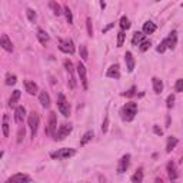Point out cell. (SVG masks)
<instances>
[{"mask_svg": "<svg viewBox=\"0 0 183 183\" xmlns=\"http://www.w3.org/2000/svg\"><path fill=\"white\" fill-rule=\"evenodd\" d=\"M24 87H26V92H27L29 94H36L39 92L37 85H36L34 82H32V80H26V82H24Z\"/></svg>", "mask_w": 183, "mask_h": 183, "instance_id": "17", "label": "cell"}, {"mask_svg": "<svg viewBox=\"0 0 183 183\" xmlns=\"http://www.w3.org/2000/svg\"><path fill=\"white\" fill-rule=\"evenodd\" d=\"M174 89H176V92H178V93L183 92V79H178V80H176V85H174Z\"/></svg>", "mask_w": 183, "mask_h": 183, "instance_id": "40", "label": "cell"}, {"mask_svg": "<svg viewBox=\"0 0 183 183\" xmlns=\"http://www.w3.org/2000/svg\"><path fill=\"white\" fill-rule=\"evenodd\" d=\"M107 127H109V116H104L103 125H102V130H103V133L107 132Z\"/></svg>", "mask_w": 183, "mask_h": 183, "instance_id": "43", "label": "cell"}, {"mask_svg": "<svg viewBox=\"0 0 183 183\" xmlns=\"http://www.w3.org/2000/svg\"><path fill=\"white\" fill-rule=\"evenodd\" d=\"M135 94H136V87L133 86V87H130V89L127 90V92H125L122 96H125V97H133Z\"/></svg>", "mask_w": 183, "mask_h": 183, "instance_id": "38", "label": "cell"}, {"mask_svg": "<svg viewBox=\"0 0 183 183\" xmlns=\"http://www.w3.org/2000/svg\"><path fill=\"white\" fill-rule=\"evenodd\" d=\"M0 46L5 49L6 52H13V43L9 39L7 34H2L0 36Z\"/></svg>", "mask_w": 183, "mask_h": 183, "instance_id": "12", "label": "cell"}, {"mask_svg": "<svg viewBox=\"0 0 183 183\" xmlns=\"http://www.w3.org/2000/svg\"><path fill=\"white\" fill-rule=\"evenodd\" d=\"M20 99V90H14L12 96L9 99V106L10 107H17V102H19Z\"/></svg>", "mask_w": 183, "mask_h": 183, "instance_id": "21", "label": "cell"}, {"mask_svg": "<svg viewBox=\"0 0 183 183\" xmlns=\"http://www.w3.org/2000/svg\"><path fill=\"white\" fill-rule=\"evenodd\" d=\"M24 116H26V109H24V106H17L16 110H14V120H16V123H23Z\"/></svg>", "mask_w": 183, "mask_h": 183, "instance_id": "15", "label": "cell"}, {"mask_svg": "<svg viewBox=\"0 0 183 183\" xmlns=\"http://www.w3.org/2000/svg\"><path fill=\"white\" fill-rule=\"evenodd\" d=\"M153 132H155L157 136H162V135H163V130H162V129H160L157 125H155V126H153Z\"/></svg>", "mask_w": 183, "mask_h": 183, "instance_id": "44", "label": "cell"}, {"mask_svg": "<svg viewBox=\"0 0 183 183\" xmlns=\"http://www.w3.org/2000/svg\"><path fill=\"white\" fill-rule=\"evenodd\" d=\"M3 155H5V152L2 150V152H0V159H2V157H3Z\"/></svg>", "mask_w": 183, "mask_h": 183, "instance_id": "48", "label": "cell"}, {"mask_svg": "<svg viewBox=\"0 0 183 183\" xmlns=\"http://www.w3.org/2000/svg\"><path fill=\"white\" fill-rule=\"evenodd\" d=\"M76 155V149H70V147H63V149H59V150L53 152V153H50V157L52 159H69V157H72V156Z\"/></svg>", "mask_w": 183, "mask_h": 183, "instance_id": "2", "label": "cell"}, {"mask_svg": "<svg viewBox=\"0 0 183 183\" xmlns=\"http://www.w3.org/2000/svg\"><path fill=\"white\" fill-rule=\"evenodd\" d=\"M129 166H130V155H125L122 159L119 160V164H118V173L122 174L125 173L127 169H129Z\"/></svg>", "mask_w": 183, "mask_h": 183, "instance_id": "10", "label": "cell"}, {"mask_svg": "<svg viewBox=\"0 0 183 183\" xmlns=\"http://www.w3.org/2000/svg\"><path fill=\"white\" fill-rule=\"evenodd\" d=\"M24 139V129H19L17 132V143H22Z\"/></svg>", "mask_w": 183, "mask_h": 183, "instance_id": "42", "label": "cell"}, {"mask_svg": "<svg viewBox=\"0 0 183 183\" xmlns=\"http://www.w3.org/2000/svg\"><path fill=\"white\" fill-rule=\"evenodd\" d=\"M113 26H114V23H110V24H107V26H106V27L103 29V33H106V32H107V30H110V29H112Z\"/></svg>", "mask_w": 183, "mask_h": 183, "instance_id": "45", "label": "cell"}, {"mask_svg": "<svg viewBox=\"0 0 183 183\" xmlns=\"http://www.w3.org/2000/svg\"><path fill=\"white\" fill-rule=\"evenodd\" d=\"M143 182V169L139 167L136 170V173L132 176V183H142Z\"/></svg>", "mask_w": 183, "mask_h": 183, "instance_id": "25", "label": "cell"}, {"mask_svg": "<svg viewBox=\"0 0 183 183\" xmlns=\"http://www.w3.org/2000/svg\"><path fill=\"white\" fill-rule=\"evenodd\" d=\"M26 14H27V19L32 22V23H34L36 22V19H37V14H36V12L33 9H27L26 10Z\"/></svg>", "mask_w": 183, "mask_h": 183, "instance_id": "32", "label": "cell"}, {"mask_svg": "<svg viewBox=\"0 0 183 183\" xmlns=\"http://www.w3.org/2000/svg\"><path fill=\"white\" fill-rule=\"evenodd\" d=\"M79 53H80V57H82L83 60H87V59H89V53H87V47H86V44H80Z\"/></svg>", "mask_w": 183, "mask_h": 183, "instance_id": "29", "label": "cell"}, {"mask_svg": "<svg viewBox=\"0 0 183 183\" xmlns=\"http://www.w3.org/2000/svg\"><path fill=\"white\" fill-rule=\"evenodd\" d=\"M57 130V119H56V113L50 112L49 113V125H47L46 133L50 136H55V133Z\"/></svg>", "mask_w": 183, "mask_h": 183, "instance_id": "8", "label": "cell"}, {"mask_svg": "<svg viewBox=\"0 0 183 183\" xmlns=\"http://www.w3.org/2000/svg\"><path fill=\"white\" fill-rule=\"evenodd\" d=\"M156 32V24L153 23V22H146V23H143V34H153V33Z\"/></svg>", "mask_w": 183, "mask_h": 183, "instance_id": "19", "label": "cell"}, {"mask_svg": "<svg viewBox=\"0 0 183 183\" xmlns=\"http://www.w3.org/2000/svg\"><path fill=\"white\" fill-rule=\"evenodd\" d=\"M27 123H29V127H30V132H32V137H36L39 130V125H40V119H39L37 113L34 112L30 113L27 118Z\"/></svg>", "mask_w": 183, "mask_h": 183, "instance_id": "4", "label": "cell"}, {"mask_svg": "<svg viewBox=\"0 0 183 183\" xmlns=\"http://www.w3.org/2000/svg\"><path fill=\"white\" fill-rule=\"evenodd\" d=\"M65 67H66V70H67V73L70 76H73V63H72L70 60H65Z\"/></svg>", "mask_w": 183, "mask_h": 183, "instance_id": "36", "label": "cell"}, {"mask_svg": "<svg viewBox=\"0 0 183 183\" xmlns=\"http://www.w3.org/2000/svg\"><path fill=\"white\" fill-rule=\"evenodd\" d=\"M179 143L178 140V137H174V136H170L169 139H167V145H166V152L167 153H170V152L173 150L174 147H176V145Z\"/></svg>", "mask_w": 183, "mask_h": 183, "instance_id": "23", "label": "cell"}, {"mask_svg": "<svg viewBox=\"0 0 183 183\" xmlns=\"http://www.w3.org/2000/svg\"><path fill=\"white\" fill-rule=\"evenodd\" d=\"M167 174H169V179L172 180V182H174V180L179 178L178 169H176V164H174L173 162H169V163H167Z\"/></svg>", "mask_w": 183, "mask_h": 183, "instance_id": "16", "label": "cell"}, {"mask_svg": "<svg viewBox=\"0 0 183 183\" xmlns=\"http://www.w3.org/2000/svg\"><path fill=\"white\" fill-rule=\"evenodd\" d=\"M72 129H73L72 125H67V123L62 125V126L56 130V133H55V140H65L66 137L72 133Z\"/></svg>", "mask_w": 183, "mask_h": 183, "instance_id": "5", "label": "cell"}, {"mask_svg": "<svg viewBox=\"0 0 183 183\" xmlns=\"http://www.w3.org/2000/svg\"><path fill=\"white\" fill-rule=\"evenodd\" d=\"M136 114H137V103H135V102H129L120 109V118H122L123 122H132Z\"/></svg>", "mask_w": 183, "mask_h": 183, "instance_id": "1", "label": "cell"}, {"mask_svg": "<svg viewBox=\"0 0 183 183\" xmlns=\"http://www.w3.org/2000/svg\"><path fill=\"white\" fill-rule=\"evenodd\" d=\"M7 120H9V118L7 116H3V125H2V129H3V135H5V137L9 136V123H7Z\"/></svg>", "mask_w": 183, "mask_h": 183, "instance_id": "31", "label": "cell"}, {"mask_svg": "<svg viewBox=\"0 0 183 183\" xmlns=\"http://www.w3.org/2000/svg\"><path fill=\"white\" fill-rule=\"evenodd\" d=\"M77 75H79V79H80V83L83 86V89L87 90L89 87V82H87V72H86V67L83 63H77Z\"/></svg>", "mask_w": 183, "mask_h": 183, "instance_id": "6", "label": "cell"}, {"mask_svg": "<svg viewBox=\"0 0 183 183\" xmlns=\"http://www.w3.org/2000/svg\"><path fill=\"white\" fill-rule=\"evenodd\" d=\"M166 49H167V47H166V40H162V43H159V46L156 47L157 53H163Z\"/></svg>", "mask_w": 183, "mask_h": 183, "instance_id": "41", "label": "cell"}, {"mask_svg": "<svg viewBox=\"0 0 183 183\" xmlns=\"http://www.w3.org/2000/svg\"><path fill=\"white\" fill-rule=\"evenodd\" d=\"M39 100H40V103H42V106L44 109H47V107H50V96L46 93V92H40L39 93Z\"/></svg>", "mask_w": 183, "mask_h": 183, "instance_id": "18", "label": "cell"}, {"mask_svg": "<svg viewBox=\"0 0 183 183\" xmlns=\"http://www.w3.org/2000/svg\"><path fill=\"white\" fill-rule=\"evenodd\" d=\"M57 107H59V112L65 116V118H69L70 116V104L66 100L65 94L59 93V97H57Z\"/></svg>", "mask_w": 183, "mask_h": 183, "instance_id": "3", "label": "cell"}, {"mask_svg": "<svg viewBox=\"0 0 183 183\" xmlns=\"http://www.w3.org/2000/svg\"><path fill=\"white\" fill-rule=\"evenodd\" d=\"M125 39H126V34H125V32H119L118 33V47H122L123 46Z\"/></svg>", "mask_w": 183, "mask_h": 183, "instance_id": "34", "label": "cell"}, {"mask_svg": "<svg viewBox=\"0 0 183 183\" xmlns=\"http://www.w3.org/2000/svg\"><path fill=\"white\" fill-rule=\"evenodd\" d=\"M86 27H87V34L92 37V36H93V26H92V19H90V17L86 19Z\"/></svg>", "mask_w": 183, "mask_h": 183, "instance_id": "35", "label": "cell"}, {"mask_svg": "<svg viewBox=\"0 0 183 183\" xmlns=\"http://www.w3.org/2000/svg\"><path fill=\"white\" fill-rule=\"evenodd\" d=\"M49 6H50V9L53 10V13L56 14V16H60V14L63 13L62 6L59 5V3H56V2H50V3H49Z\"/></svg>", "mask_w": 183, "mask_h": 183, "instance_id": "26", "label": "cell"}, {"mask_svg": "<svg viewBox=\"0 0 183 183\" xmlns=\"http://www.w3.org/2000/svg\"><path fill=\"white\" fill-rule=\"evenodd\" d=\"M93 139V132H86L85 135H83V137L80 139V146H85V145H87L90 140Z\"/></svg>", "mask_w": 183, "mask_h": 183, "instance_id": "27", "label": "cell"}, {"mask_svg": "<svg viewBox=\"0 0 183 183\" xmlns=\"http://www.w3.org/2000/svg\"><path fill=\"white\" fill-rule=\"evenodd\" d=\"M174 100H176V99H174V94H169V96H167V100H166V106L169 109H172L174 106Z\"/></svg>", "mask_w": 183, "mask_h": 183, "instance_id": "37", "label": "cell"}, {"mask_svg": "<svg viewBox=\"0 0 183 183\" xmlns=\"http://www.w3.org/2000/svg\"><path fill=\"white\" fill-rule=\"evenodd\" d=\"M59 49L63 53H67V55H73L75 53V44L69 39H60L59 40Z\"/></svg>", "mask_w": 183, "mask_h": 183, "instance_id": "7", "label": "cell"}, {"mask_svg": "<svg viewBox=\"0 0 183 183\" xmlns=\"http://www.w3.org/2000/svg\"><path fill=\"white\" fill-rule=\"evenodd\" d=\"M16 82H17V77H16V75H7L6 76V85L7 86H13L16 85Z\"/></svg>", "mask_w": 183, "mask_h": 183, "instance_id": "33", "label": "cell"}, {"mask_svg": "<svg viewBox=\"0 0 183 183\" xmlns=\"http://www.w3.org/2000/svg\"><path fill=\"white\" fill-rule=\"evenodd\" d=\"M63 12H65V14H66L67 23H69V24H73V14H72V10L69 9V6H65V7H63Z\"/></svg>", "mask_w": 183, "mask_h": 183, "instance_id": "30", "label": "cell"}, {"mask_svg": "<svg viewBox=\"0 0 183 183\" xmlns=\"http://www.w3.org/2000/svg\"><path fill=\"white\" fill-rule=\"evenodd\" d=\"M119 24H120V27H122V32H123V30L130 29V22H129V19H127L126 16L120 17V22H119Z\"/></svg>", "mask_w": 183, "mask_h": 183, "instance_id": "28", "label": "cell"}, {"mask_svg": "<svg viewBox=\"0 0 183 183\" xmlns=\"http://www.w3.org/2000/svg\"><path fill=\"white\" fill-rule=\"evenodd\" d=\"M100 7H102V9H104V7H106V3H104V2H100Z\"/></svg>", "mask_w": 183, "mask_h": 183, "instance_id": "46", "label": "cell"}, {"mask_svg": "<svg viewBox=\"0 0 183 183\" xmlns=\"http://www.w3.org/2000/svg\"><path fill=\"white\" fill-rule=\"evenodd\" d=\"M107 77L110 79H116L118 80L120 77V69H119V65H112L110 67L107 69V73H106Z\"/></svg>", "mask_w": 183, "mask_h": 183, "instance_id": "14", "label": "cell"}, {"mask_svg": "<svg viewBox=\"0 0 183 183\" xmlns=\"http://www.w3.org/2000/svg\"><path fill=\"white\" fill-rule=\"evenodd\" d=\"M155 183H163V182H162V179H156Z\"/></svg>", "mask_w": 183, "mask_h": 183, "instance_id": "47", "label": "cell"}, {"mask_svg": "<svg viewBox=\"0 0 183 183\" xmlns=\"http://www.w3.org/2000/svg\"><path fill=\"white\" fill-rule=\"evenodd\" d=\"M166 40V47L167 49H172L173 50L174 47H176V44H178V32L176 30H173V32L169 33V36L164 39Z\"/></svg>", "mask_w": 183, "mask_h": 183, "instance_id": "11", "label": "cell"}, {"mask_svg": "<svg viewBox=\"0 0 183 183\" xmlns=\"http://www.w3.org/2000/svg\"><path fill=\"white\" fill-rule=\"evenodd\" d=\"M5 183H30V176L24 173H16L13 176H10Z\"/></svg>", "mask_w": 183, "mask_h": 183, "instance_id": "9", "label": "cell"}, {"mask_svg": "<svg viewBox=\"0 0 183 183\" xmlns=\"http://www.w3.org/2000/svg\"><path fill=\"white\" fill-rule=\"evenodd\" d=\"M152 83H153V90H155L156 94H160L163 92V82H162L159 77H153V79H152Z\"/></svg>", "mask_w": 183, "mask_h": 183, "instance_id": "20", "label": "cell"}, {"mask_svg": "<svg viewBox=\"0 0 183 183\" xmlns=\"http://www.w3.org/2000/svg\"><path fill=\"white\" fill-rule=\"evenodd\" d=\"M150 44H152L150 40H143V42H142L139 46H140V50H142V52H146V50L150 47Z\"/></svg>", "mask_w": 183, "mask_h": 183, "instance_id": "39", "label": "cell"}, {"mask_svg": "<svg viewBox=\"0 0 183 183\" xmlns=\"http://www.w3.org/2000/svg\"><path fill=\"white\" fill-rule=\"evenodd\" d=\"M143 40H145V34L142 32H136L133 34V37H132V44H133V46H139Z\"/></svg>", "mask_w": 183, "mask_h": 183, "instance_id": "22", "label": "cell"}, {"mask_svg": "<svg viewBox=\"0 0 183 183\" xmlns=\"http://www.w3.org/2000/svg\"><path fill=\"white\" fill-rule=\"evenodd\" d=\"M125 62H126V67H127V72L129 73H132V72L135 70V57H133V55H132L130 52H126L125 53Z\"/></svg>", "mask_w": 183, "mask_h": 183, "instance_id": "13", "label": "cell"}, {"mask_svg": "<svg viewBox=\"0 0 183 183\" xmlns=\"http://www.w3.org/2000/svg\"><path fill=\"white\" fill-rule=\"evenodd\" d=\"M37 39H39V42L42 43V44H46V43L50 40L49 34H47L43 29H39V30H37Z\"/></svg>", "mask_w": 183, "mask_h": 183, "instance_id": "24", "label": "cell"}]
</instances>
